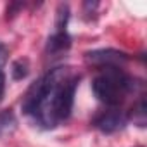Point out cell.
I'll return each instance as SVG.
<instances>
[{"label":"cell","instance_id":"7","mask_svg":"<svg viewBox=\"0 0 147 147\" xmlns=\"http://www.w3.org/2000/svg\"><path fill=\"white\" fill-rule=\"evenodd\" d=\"M16 128V118L11 111L0 113V133H7Z\"/></svg>","mask_w":147,"mask_h":147},{"label":"cell","instance_id":"9","mask_svg":"<svg viewBox=\"0 0 147 147\" xmlns=\"http://www.w3.org/2000/svg\"><path fill=\"white\" fill-rule=\"evenodd\" d=\"M4 92H5V76L4 73H0V100L4 97Z\"/></svg>","mask_w":147,"mask_h":147},{"label":"cell","instance_id":"1","mask_svg":"<svg viewBox=\"0 0 147 147\" xmlns=\"http://www.w3.org/2000/svg\"><path fill=\"white\" fill-rule=\"evenodd\" d=\"M80 82L73 67L59 66L30 87L23 99V111L45 130L64 123L75 104V94Z\"/></svg>","mask_w":147,"mask_h":147},{"label":"cell","instance_id":"8","mask_svg":"<svg viewBox=\"0 0 147 147\" xmlns=\"http://www.w3.org/2000/svg\"><path fill=\"white\" fill-rule=\"evenodd\" d=\"M7 57H9V49L0 42V73H2V67L5 66L7 62Z\"/></svg>","mask_w":147,"mask_h":147},{"label":"cell","instance_id":"6","mask_svg":"<svg viewBox=\"0 0 147 147\" xmlns=\"http://www.w3.org/2000/svg\"><path fill=\"white\" fill-rule=\"evenodd\" d=\"M11 73H12V78H14V80H23V78H26V76H28V73H30L28 61H26V59H19V61H16V62L12 64Z\"/></svg>","mask_w":147,"mask_h":147},{"label":"cell","instance_id":"5","mask_svg":"<svg viewBox=\"0 0 147 147\" xmlns=\"http://www.w3.org/2000/svg\"><path fill=\"white\" fill-rule=\"evenodd\" d=\"M69 45H71V36L67 35V30H55L47 42V50L55 54V52L67 50Z\"/></svg>","mask_w":147,"mask_h":147},{"label":"cell","instance_id":"2","mask_svg":"<svg viewBox=\"0 0 147 147\" xmlns=\"http://www.w3.org/2000/svg\"><path fill=\"white\" fill-rule=\"evenodd\" d=\"M92 90L100 102L116 107L133 90V83L119 66H104L99 67V73L92 82Z\"/></svg>","mask_w":147,"mask_h":147},{"label":"cell","instance_id":"4","mask_svg":"<svg viewBox=\"0 0 147 147\" xmlns=\"http://www.w3.org/2000/svg\"><path fill=\"white\" fill-rule=\"evenodd\" d=\"M125 123H126L125 114H123L119 109H116V107H111L109 111L100 113V114L94 119V125H95L102 133H114V131H118Z\"/></svg>","mask_w":147,"mask_h":147},{"label":"cell","instance_id":"3","mask_svg":"<svg viewBox=\"0 0 147 147\" xmlns=\"http://www.w3.org/2000/svg\"><path fill=\"white\" fill-rule=\"evenodd\" d=\"M85 59L94 64V66H99V67H104V66H119L123 62L128 61V55L125 52H119V50H113V49H100V50H92V52H87L85 54Z\"/></svg>","mask_w":147,"mask_h":147}]
</instances>
